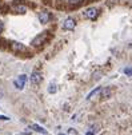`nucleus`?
<instances>
[{
    "instance_id": "obj_1",
    "label": "nucleus",
    "mask_w": 132,
    "mask_h": 135,
    "mask_svg": "<svg viewBox=\"0 0 132 135\" xmlns=\"http://www.w3.org/2000/svg\"><path fill=\"white\" fill-rule=\"evenodd\" d=\"M47 37H48V32H47V31L43 32V33H40V35H37L35 39L32 40V46H33V47H39V46H42L43 43H45Z\"/></svg>"
},
{
    "instance_id": "obj_2",
    "label": "nucleus",
    "mask_w": 132,
    "mask_h": 135,
    "mask_svg": "<svg viewBox=\"0 0 132 135\" xmlns=\"http://www.w3.org/2000/svg\"><path fill=\"white\" fill-rule=\"evenodd\" d=\"M98 15H99V9L95 8V7H89L84 11V17L89 19V20H95L98 17Z\"/></svg>"
},
{
    "instance_id": "obj_3",
    "label": "nucleus",
    "mask_w": 132,
    "mask_h": 135,
    "mask_svg": "<svg viewBox=\"0 0 132 135\" xmlns=\"http://www.w3.org/2000/svg\"><path fill=\"white\" fill-rule=\"evenodd\" d=\"M8 47H9L13 52H26V51H27V47H26L23 43H20V42H11V43L8 44Z\"/></svg>"
},
{
    "instance_id": "obj_4",
    "label": "nucleus",
    "mask_w": 132,
    "mask_h": 135,
    "mask_svg": "<svg viewBox=\"0 0 132 135\" xmlns=\"http://www.w3.org/2000/svg\"><path fill=\"white\" fill-rule=\"evenodd\" d=\"M42 80H43V76H42V74L39 71H33L31 74V83L33 86H39L42 83Z\"/></svg>"
},
{
    "instance_id": "obj_5",
    "label": "nucleus",
    "mask_w": 132,
    "mask_h": 135,
    "mask_svg": "<svg viewBox=\"0 0 132 135\" xmlns=\"http://www.w3.org/2000/svg\"><path fill=\"white\" fill-rule=\"evenodd\" d=\"M75 27H76V22H75V19H72V17H67L63 22V28L65 31H72Z\"/></svg>"
},
{
    "instance_id": "obj_6",
    "label": "nucleus",
    "mask_w": 132,
    "mask_h": 135,
    "mask_svg": "<svg viewBox=\"0 0 132 135\" xmlns=\"http://www.w3.org/2000/svg\"><path fill=\"white\" fill-rule=\"evenodd\" d=\"M39 20H40V23H43V24L48 23V22L51 20V13L47 12V11H42V12L39 13Z\"/></svg>"
},
{
    "instance_id": "obj_7",
    "label": "nucleus",
    "mask_w": 132,
    "mask_h": 135,
    "mask_svg": "<svg viewBox=\"0 0 132 135\" xmlns=\"http://www.w3.org/2000/svg\"><path fill=\"white\" fill-rule=\"evenodd\" d=\"M26 80H27V76H26V75H20V76H19V79L15 80L16 88H17V90H23V87H24V84H26Z\"/></svg>"
},
{
    "instance_id": "obj_8",
    "label": "nucleus",
    "mask_w": 132,
    "mask_h": 135,
    "mask_svg": "<svg viewBox=\"0 0 132 135\" xmlns=\"http://www.w3.org/2000/svg\"><path fill=\"white\" fill-rule=\"evenodd\" d=\"M100 92H101V87H98V88H95L91 94H88V96H87V99L88 100H92L93 98H96V95H100Z\"/></svg>"
},
{
    "instance_id": "obj_9",
    "label": "nucleus",
    "mask_w": 132,
    "mask_h": 135,
    "mask_svg": "<svg viewBox=\"0 0 132 135\" xmlns=\"http://www.w3.org/2000/svg\"><path fill=\"white\" fill-rule=\"evenodd\" d=\"M31 128L33 130V131H37V132H40V134H47V130H44L42 126H39V124H36V123H32L31 124Z\"/></svg>"
},
{
    "instance_id": "obj_10",
    "label": "nucleus",
    "mask_w": 132,
    "mask_h": 135,
    "mask_svg": "<svg viewBox=\"0 0 132 135\" xmlns=\"http://www.w3.org/2000/svg\"><path fill=\"white\" fill-rule=\"evenodd\" d=\"M13 11H15L16 13H26V12H27V7L23 6V4H20V6H15V7H13Z\"/></svg>"
},
{
    "instance_id": "obj_11",
    "label": "nucleus",
    "mask_w": 132,
    "mask_h": 135,
    "mask_svg": "<svg viewBox=\"0 0 132 135\" xmlns=\"http://www.w3.org/2000/svg\"><path fill=\"white\" fill-rule=\"evenodd\" d=\"M101 96H103V99H107L111 96V88H101Z\"/></svg>"
},
{
    "instance_id": "obj_12",
    "label": "nucleus",
    "mask_w": 132,
    "mask_h": 135,
    "mask_svg": "<svg viewBox=\"0 0 132 135\" xmlns=\"http://www.w3.org/2000/svg\"><path fill=\"white\" fill-rule=\"evenodd\" d=\"M83 2H84V0H68V4L71 7H79Z\"/></svg>"
},
{
    "instance_id": "obj_13",
    "label": "nucleus",
    "mask_w": 132,
    "mask_h": 135,
    "mask_svg": "<svg viewBox=\"0 0 132 135\" xmlns=\"http://www.w3.org/2000/svg\"><path fill=\"white\" fill-rule=\"evenodd\" d=\"M56 91H58V87H56V84H49V87H48V92L49 94H55Z\"/></svg>"
},
{
    "instance_id": "obj_14",
    "label": "nucleus",
    "mask_w": 132,
    "mask_h": 135,
    "mask_svg": "<svg viewBox=\"0 0 132 135\" xmlns=\"http://www.w3.org/2000/svg\"><path fill=\"white\" fill-rule=\"evenodd\" d=\"M124 72H125V74H128V75H131V74H132V68H131V67H128V68H125V70H124Z\"/></svg>"
},
{
    "instance_id": "obj_15",
    "label": "nucleus",
    "mask_w": 132,
    "mask_h": 135,
    "mask_svg": "<svg viewBox=\"0 0 132 135\" xmlns=\"http://www.w3.org/2000/svg\"><path fill=\"white\" fill-rule=\"evenodd\" d=\"M0 120H9V118L6 117V115H0Z\"/></svg>"
},
{
    "instance_id": "obj_16",
    "label": "nucleus",
    "mask_w": 132,
    "mask_h": 135,
    "mask_svg": "<svg viewBox=\"0 0 132 135\" xmlns=\"http://www.w3.org/2000/svg\"><path fill=\"white\" fill-rule=\"evenodd\" d=\"M2 31H3V22L0 20V33H2Z\"/></svg>"
},
{
    "instance_id": "obj_17",
    "label": "nucleus",
    "mask_w": 132,
    "mask_h": 135,
    "mask_svg": "<svg viewBox=\"0 0 132 135\" xmlns=\"http://www.w3.org/2000/svg\"><path fill=\"white\" fill-rule=\"evenodd\" d=\"M2 96H3V91H2V90H0V98H2Z\"/></svg>"
},
{
    "instance_id": "obj_18",
    "label": "nucleus",
    "mask_w": 132,
    "mask_h": 135,
    "mask_svg": "<svg viewBox=\"0 0 132 135\" xmlns=\"http://www.w3.org/2000/svg\"><path fill=\"white\" fill-rule=\"evenodd\" d=\"M87 135H93V132L91 131V132H87Z\"/></svg>"
},
{
    "instance_id": "obj_19",
    "label": "nucleus",
    "mask_w": 132,
    "mask_h": 135,
    "mask_svg": "<svg viewBox=\"0 0 132 135\" xmlns=\"http://www.w3.org/2000/svg\"><path fill=\"white\" fill-rule=\"evenodd\" d=\"M59 135H64V134H59Z\"/></svg>"
}]
</instances>
